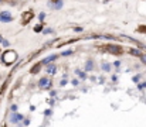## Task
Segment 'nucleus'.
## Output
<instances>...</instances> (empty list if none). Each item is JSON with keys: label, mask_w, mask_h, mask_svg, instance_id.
<instances>
[{"label": "nucleus", "mask_w": 146, "mask_h": 127, "mask_svg": "<svg viewBox=\"0 0 146 127\" xmlns=\"http://www.w3.org/2000/svg\"><path fill=\"white\" fill-rule=\"evenodd\" d=\"M16 59H17V52H16V51H13V49H9V51H6V52L3 54V56H2V61H3L6 65H11V64L14 62Z\"/></svg>", "instance_id": "nucleus-1"}, {"label": "nucleus", "mask_w": 146, "mask_h": 127, "mask_svg": "<svg viewBox=\"0 0 146 127\" xmlns=\"http://www.w3.org/2000/svg\"><path fill=\"white\" fill-rule=\"evenodd\" d=\"M38 86L41 89H50L51 88V79L50 78H41L38 82Z\"/></svg>", "instance_id": "nucleus-2"}, {"label": "nucleus", "mask_w": 146, "mask_h": 127, "mask_svg": "<svg viewBox=\"0 0 146 127\" xmlns=\"http://www.w3.org/2000/svg\"><path fill=\"white\" fill-rule=\"evenodd\" d=\"M33 17H34V13H33L31 10L24 11V13H23V17H22V23H23V24H27Z\"/></svg>", "instance_id": "nucleus-3"}, {"label": "nucleus", "mask_w": 146, "mask_h": 127, "mask_svg": "<svg viewBox=\"0 0 146 127\" xmlns=\"http://www.w3.org/2000/svg\"><path fill=\"white\" fill-rule=\"evenodd\" d=\"M13 20V17H11V14L9 13V11H2L0 13V21H3V23H9V21Z\"/></svg>", "instance_id": "nucleus-4"}, {"label": "nucleus", "mask_w": 146, "mask_h": 127, "mask_svg": "<svg viewBox=\"0 0 146 127\" xmlns=\"http://www.w3.org/2000/svg\"><path fill=\"white\" fill-rule=\"evenodd\" d=\"M108 51H109L111 54H116V55L123 52V49H122L119 45H108Z\"/></svg>", "instance_id": "nucleus-5"}, {"label": "nucleus", "mask_w": 146, "mask_h": 127, "mask_svg": "<svg viewBox=\"0 0 146 127\" xmlns=\"http://www.w3.org/2000/svg\"><path fill=\"white\" fill-rule=\"evenodd\" d=\"M50 6L53 7L54 10H60L61 7H62V0H51Z\"/></svg>", "instance_id": "nucleus-6"}, {"label": "nucleus", "mask_w": 146, "mask_h": 127, "mask_svg": "<svg viewBox=\"0 0 146 127\" xmlns=\"http://www.w3.org/2000/svg\"><path fill=\"white\" fill-rule=\"evenodd\" d=\"M22 119H23V116H22V114L13 113V114H11V117H10V121H11V123H17V121H20Z\"/></svg>", "instance_id": "nucleus-7"}, {"label": "nucleus", "mask_w": 146, "mask_h": 127, "mask_svg": "<svg viewBox=\"0 0 146 127\" xmlns=\"http://www.w3.org/2000/svg\"><path fill=\"white\" fill-rule=\"evenodd\" d=\"M47 72H48V74H55V72H57V67H55V65H50V67L47 68Z\"/></svg>", "instance_id": "nucleus-8"}, {"label": "nucleus", "mask_w": 146, "mask_h": 127, "mask_svg": "<svg viewBox=\"0 0 146 127\" xmlns=\"http://www.w3.org/2000/svg\"><path fill=\"white\" fill-rule=\"evenodd\" d=\"M55 58H58V56L57 55H50L48 58H46V59L43 61V64H48V62H51V61H54Z\"/></svg>", "instance_id": "nucleus-9"}, {"label": "nucleus", "mask_w": 146, "mask_h": 127, "mask_svg": "<svg viewBox=\"0 0 146 127\" xmlns=\"http://www.w3.org/2000/svg\"><path fill=\"white\" fill-rule=\"evenodd\" d=\"M129 52H131L132 55H136V56H140V55H142V54H140V52L138 51V49H133V48H131V49H129Z\"/></svg>", "instance_id": "nucleus-10"}, {"label": "nucleus", "mask_w": 146, "mask_h": 127, "mask_svg": "<svg viewBox=\"0 0 146 127\" xmlns=\"http://www.w3.org/2000/svg\"><path fill=\"white\" fill-rule=\"evenodd\" d=\"M41 30H43V25H41V24H38V25H36V27H34V31H36V33L41 31Z\"/></svg>", "instance_id": "nucleus-11"}, {"label": "nucleus", "mask_w": 146, "mask_h": 127, "mask_svg": "<svg viewBox=\"0 0 146 127\" xmlns=\"http://www.w3.org/2000/svg\"><path fill=\"white\" fill-rule=\"evenodd\" d=\"M102 67H103V71H109V69H111V65H109V64H103Z\"/></svg>", "instance_id": "nucleus-12"}, {"label": "nucleus", "mask_w": 146, "mask_h": 127, "mask_svg": "<svg viewBox=\"0 0 146 127\" xmlns=\"http://www.w3.org/2000/svg\"><path fill=\"white\" fill-rule=\"evenodd\" d=\"M87 69H88V71H91V69H92V61H89V62L87 64Z\"/></svg>", "instance_id": "nucleus-13"}, {"label": "nucleus", "mask_w": 146, "mask_h": 127, "mask_svg": "<svg viewBox=\"0 0 146 127\" xmlns=\"http://www.w3.org/2000/svg\"><path fill=\"white\" fill-rule=\"evenodd\" d=\"M50 33H53V30H51V28H47V30H43V34H50Z\"/></svg>", "instance_id": "nucleus-14"}, {"label": "nucleus", "mask_w": 146, "mask_h": 127, "mask_svg": "<svg viewBox=\"0 0 146 127\" xmlns=\"http://www.w3.org/2000/svg\"><path fill=\"white\" fill-rule=\"evenodd\" d=\"M139 58L142 59V62H143V64H146V55H143V54H142V55L139 56Z\"/></svg>", "instance_id": "nucleus-15"}, {"label": "nucleus", "mask_w": 146, "mask_h": 127, "mask_svg": "<svg viewBox=\"0 0 146 127\" xmlns=\"http://www.w3.org/2000/svg\"><path fill=\"white\" fill-rule=\"evenodd\" d=\"M72 54V51H64V52H62V56H65V55H71Z\"/></svg>", "instance_id": "nucleus-16"}, {"label": "nucleus", "mask_w": 146, "mask_h": 127, "mask_svg": "<svg viewBox=\"0 0 146 127\" xmlns=\"http://www.w3.org/2000/svg\"><path fill=\"white\" fill-rule=\"evenodd\" d=\"M40 69V65H37V67H34V69H33V74H36V72H38Z\"/></svg>", "instance_id": "nucleus-17"}, {"label": "nucleus", "mask_w": 146, "mask_h": 127, "mask_svg": "<svg viewBox=\"0 0 146 127\" xmlns=\"http://www.w3.org/2000/svg\"><path fill=\"white\" fill-rule=\"evenodd\" d=\"M44 18H46V14H44V13H41V14H40V20L43 21Z\"/></svg>", "instance_id": "nucleus-18"}, {"label": "nucleus", "mask_w": 146, "mask_h": 127, "mask_svg": "<svg viewBox=\"0 0 146 127\" xmlns=\"http://www.w3.org/2000/svg\"><path fill=\"white\" fill-rule=\"evenodd\" d=\"M2 41H3V38H2V35H0V42H2Z\"/></svg>", "instance_id": "nucleus-19"}, {"label": "nucleus", "mask_w": 146, "mask_h": 127, "mask_svg": "<svg viewBox=\"0 0 146 127\" xmlns=\"http://www.w3.org/2000/svg\"><path fill=\"white\" fill-rule=\"evenodd\" d=\"M0 2H2V0H0Z\"/></svg>", "instance_id": "nucleus-20"}]
</instances>
